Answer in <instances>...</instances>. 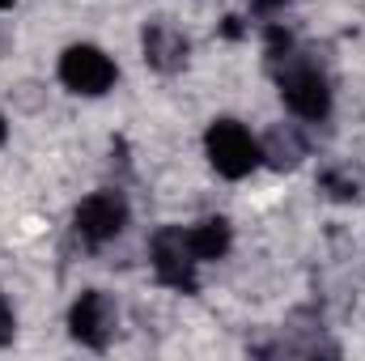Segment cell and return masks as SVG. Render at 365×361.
<instances>
[{
	"mask_svg": "<svg viewBox=\"0 0 365 361\" xmlns=\"http://www.w3.org/2000/svg\"><path fill=\"white\" fill-rule=\"evenodd\" d=\"M204 149H208V162H212V171L221 179H247L259 166V158H264L259 141L238 119H217L204 132Z\"/></svg>",
	"mask_w": 365,
	"mask_h": 361,
	"instance_id": "1",
	"label": "cell"
},
{
	"mask_svg": "<svg viewBox=\"0 0 365 361\" xmlns=\"http://www.w3.org/2000/svg\"><path fill=\"white\" fill-rule=\"evenodd\" d=\"M149 260H153V272H158V280L162 285H170V289H179V293H195V251H191V243H187V230L179 225H166V230H158L153 234V243H149Z\"/></svg>",
	"mask_w": 365,
	"mask_h": 361,
	"instance_id": "2",
	"label": "cell"
},
{
	"mask_svg": "<svg viewBox=\"0 0 365 361\" xmlns=\"http://www.w3.org/2000/svg\"><path fill=\"white\" fill-rule=\"evenodd\" d=\"M115 77H119L115 60H110L106 51L90 47V43H77V47H68V51L60 56V81L73 93L98 98V93H106L115 86Z\"/></svg>",
	"mask_w": 365,
	"mask_h": 361,
	"instance_id": "3",
	"label": "cell"
},
{
	"mask_svg": "<svg viewBox=\"0 0 365 361\" xmlns=\"http://www.w3.org/2000/svg\"><path fill=\"white\" fill-rule=\"evenodd\" d=\"M280 98H284V106H289L297 119L319 123V119L331 115V90H327L323 73L310 68V64H289V68L280 73Z\"/></svg>",
	"mask_w": 365,
	"mask_h": 361,
	"instance_id": "4",
	"label": "cell"
},
{
	"mask_svg": "<svg viewBox=\"0 0 365 361\" xmlns=\"http://www.w3.org/2000/svg\"><path fill=\"white\" fill-rule=\"evenodd\" d=\"M73 225H77V234H81L90 247H102V243H110V238L123 234V225H128V204H123L119 191H93V195H86V200L77 204Z\"/></svg>",
	"mask_w": 365,
	"mask_h": 361,
	"instance_id": "5",
	"label": "cell"
},
{
	"mask_svg": "<svg viewBox=\"0 0 365 361\" xmlns=\"http://www.w3.org/2000/svg\"><path fill=\"white\" fill-rule=\"evenodd\" d=\"M68 332L86 349H106L115 336V302L102 289H86L68 310Z\"/></svg>",
	"mask_w": 365,
	"mask_h": 361,
	"instance_id": "6",
	"label": "cell"
},
{
	"mask_svg": "<svg viewBox=\"0 0 365 361\" xmlns=\"http://www.w3.org/2000/svg\"><path fill=\"white\" fill-rule=\"evenodd\" d=\"M140 47H145V64L153 73H179L182 64H187V51H191L187 47V34H182L179 26H170L166 17H158V21L145 26Z\"/></svg>",
	"mask_w": 365,
	"mask_h": 361,
	"instance_id": "7",
	"label": "cell"
},
{
	"mask_svg": "<svg viewBox=\"0 0 365 361\" xmlns=\"http://www.w3.org/2000/svg\"><path fill=\"white\" fill-rule=\"evenodd\" d=\"M187 243H191L195 260L204 264V260H225L234 234H230V221H225V217H208V221H200V225L187 230Z\"/></svg>",
	"mask_w": 365,
	"mask_h": 361,
	"instance_id": "8",
	"label": "cell"
},
{
	"mask_svg": "<svg viewBox=\"0 0 365 361\" xmlns=\"http://www.w3.org/2000/svg\"><path fill=\"white\" fill-rule=\"evenodd\" d=\"M306 153V145L293 136V132H284V128H272L268 132V145H264V158L272 162L276 171H284V166H297V158Z\"/></svg>",
	"mask_w": 365,
	"mask_h": 361,
	"instance_id": "9",
	"label": "cell"
},
{
	"mask_svg": "<svg viewBox=\"0 0 365 361\" xmlns=\"http://www.w3.org/2000/svg\"><path fill=\"white\" fill-rule=\"evenodd\" d=\"M323 187H327V195H331V200H357V179H344L340 171L323 175Z\"/></svg>",
	"mask_w": 365,
	"mask_h": 361,
	"instance_id": "10",
	"label": "cell"
},
{
	"mask_svg": "<svg viewBox=\"0 0 365 361\" xmlns=\"http://www.w3.org/2000/svg\"><path fill=\"white\" fill-rule=\"evenodd\" d=\"M13 332H17V323H13V310H9V302H4V293H0V349L13 340Z\"/></svg>",
	"mask_w": 365,
	"mask_h": 361,
	"instance_id": "11",
	"label": "cell"
},
{
	"mask_svg": "<svg viewBox=\"0 0 365 361\" xmlns=\"http://www.w3.org/2000/svg\"><path fill=\"white\" fill-rule=\"evenodd\" d=\"M284 4H289V0H255L259 13H276V9H284Z\"/></svg>",
	"mask_w": 365,
	"mask_h": 361,
	"instance_id": "12",
	"label": "cell"
},
{
	"mask_svg": "<svg viewBox=\"0 0 365 361\" xmlns=\"http://www.w3.org/2000/svg\"><path fill=\"white\" fill-rule=\"evenodd\" d=\"M4 136H9V123H4V115H0V145H4Z\"/></svg>",
	"mask_w": 365,
	"mask_h": 361,
	"instance_id": "13",
	"label": "cell"
},
{
	"mask_svg": "<svg viewBox=\"0 0 365 361\" xmlns=\"http://www.w3.org/2000/svg\"><path fill=\"white\" fill-rule=\"evenodd\" d=\"M9 4H13V0H0V9H9Z\"/></svg>",
	"mask_w": 365,
	"mask_h": 361,
	"instance_id": "14",
	"label": "cell"
}]
</instances>
